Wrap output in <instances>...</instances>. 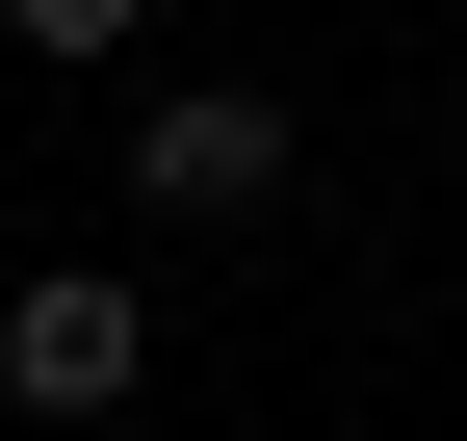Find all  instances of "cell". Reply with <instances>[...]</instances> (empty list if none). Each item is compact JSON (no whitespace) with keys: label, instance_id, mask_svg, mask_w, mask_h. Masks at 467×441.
Listing matches in <instances>:
<instances>
[{"label":"cell","instance_id":"7a4b0ae2","mask_svg":"<svg viewBox=\"0 0 467 441\" xmlns=\"http://www.w3.org/2000/svg\"><path fill=\"white\" fill-rule=\"evenodd\" d=\"M130 208H182V234H260V208H285V104H260V78H182V104L130 130Z\"/></svg>","mask_w":467,"mask_h":441},{"label":"cell","instance_id":"6da1fadb","mask_svg":"<svg viewBox=\"0 0 467 441\" xmlns=\"http://www.w3.org/2000/svg\"><path fill=\"white\" fill-rule=\"evenodd\" d=\"M130 364H156L130 260H26V286H0V390L26 415H130Z\"/></svg>","mask_w":467,"mask_h":441},{"label":"cell","instance_id":"3957f363","mask_svg":"<svg viewBox=\"0 0 467 441\" xmlns=\"http://www.w3.org/2000/svg\"><path fill=\"white\" fill-rule=\"evenodd\" d=\"M0 26H26V52H130L156 0H0Z\"/></svg>","mask_w":467,"mask_h":441}]
</instances>
